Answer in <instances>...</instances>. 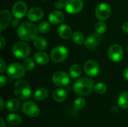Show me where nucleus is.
<instances>
[{
  "label": "nucleus",
  "mask_w": 128,
  "mask_h": 127,
  "mask_svg": "<svg viewBox=\"0 0 128 127\" xmlns=\"http://www.w3.org/2000/svg\"><path fill=\"white\" fill-rule=\"evenodd\" d=\"M38 31V28L34 24L24 22L19 25L16 34L20 39L24 41H32L37 37Z\"/></svg>",
  "instance_id": "obj_1"
},
{
  "label": "nucleus",
  "mask_w": 128,
  "mask_h": 127,
  "mask_svg": "<svg viewBox=\"0 0 128 127\" xmlns=\"http://www.w3.org/2000/svg\"><path fill=\"white\" fill-rule=\"evenodd\" d=\"M94 88V81L88 77H82L77 79L73 85L74 91L80 96L90 94Z\"/></svg>",
  "instance_id": "obj_2"
},
{
  "label": "nucleus",
  "mask_w": 128,
  "mask_h": 127,
  "mask_svg": "<svg viewBox=\"0 0 128 127\" xmlns=\"http://www.w3.org/2000/svg\"><path fill=\"white\" fill-rule=\"evenodd\" d=\"M14 95L20 100H28L31 97L32 91L30 84L26 80H18L14 85Z\"/></svg>",
  "instance_id": "obj_3"
},
{
  "label": "nucleus",
  "mask_w": 128,
  "mask_h": 127,
  "mask_svg": "<svg viewBox=\"0 0 128 127\" xmlns=\"http://www.w3.org/2000/svg\"><path fill=\"white\" fill-rule=\"evenodd\" d=\"M31 49L28 43L22 41L16 42L12 48L13 55L19 59H24L30 55Z\"/></svg>",
  "instance_id": "obj_4"
},
{
  "label": "nucleus",
  "mask_w": 128,
  "mask_h": 127,
  "mask_svg": "<svg viewBox=\"0 0 128 127\" xmlns=\"http://www.w3.org/2000/svg\"><path fill=\"white\" fill-rule=\"evenodd\" d=\"M7 74L12 79H19L25 76L26 69L22 64L17 62H13L8 67Z\"/></svg>",
  "instance_id": "obj_5"
},
{
  "label": "nucleus",
  "mask_w": 128,
  "mask_h": 127,
  "mask_svg": "<svg viewBox=\"0 0 128 127\" xmlns=\"http://www.w3.org/2000/svg\"><path fill=\"white\" fill-rule=\"evenodd\" d=\"M68 50L64 46H56L50 53V58L52 61L56 63L63 62L68 56Z\"/></svg>",
  "instance_id": "obj_6"
},
{
  "label": "nucleus",
  "mask_w": 128,
  "mask_h": 127,
  "mask_svg": "<svg viewBox=\"0 0 128 127\" xmlns=\"http://www.w3.org/2000/svg\"><path fill=\"white\" fill-rule=\"evenodd\" d=\"M22 113L31 118H36L40 115V110L38 106L33 101L28 100L25 102L21 107Z\"/></svg>",
  "instance_id": "obj_7"
},
{
  "label": "nucleus",
  "mask_w": 128,
  "mask_h": 127,
  "mask_svg": "<svg viewBox=\"0 0 128 127\" xmlns=\"http://www.w3.org/2000/svg\"><path fill=\"white\" fill-rule=\"evenodd\" d=\"M70 77L64 71H57L52 76V83L57 87H66L70 83Z\"/></svg>",
  "instance_id": "obj_8"
},
{
  "label": "nucleus",
  "mask_w": 128,
  "mask_h": 127,
  "mask_svg": "<svg viewBox=\"0 0 128 127\" xmlns=\"http://www.w3.org/2000/svg\"><path fill=\"white\" fill-rule=\"evenodd\" d=\"M111 7L107 3H101L95 9V16L102 21L108 19L111 16Z\"/></svg>",
  "instance_id": "obj_9"
},
{
  "label": "nucleus",
  "mask_w": 128,
  "mask_h": 127,
  "mask_svg": "<svg viewBox=\"0 0 128 127\" xmlns=\"http://www.w3.org/2000/svg\"><path fill=\"white\" fill-rule=\"evenodd\" d=\"M124 55V51L122 47L118 44L112 45L108 49V56L110 59L113 62L120 61Z\"/></svg>",
  "instance_id": "obj_10"
},
{
  "label": "nucleus",
  "mask_w": 128,
  "mask_h": 127,
  "mask_svg": "<svg viewBox=\"0 0 128 127\" xmlns=\"http://www.w3.org/2000/svg\"><path fill=\"white\" fill-rule=\"evenodd\" d=\"M84 4L82 0H67L65 3V10L70 14L80 13L83 8Z\"/></svg>",
  "instance_id": "obj_11"
},
{
  "label": "nucleus",
  "mask_w": 128,
  "mask_h": 127,
  "mask_svg": "<svg viewBox=\"0 0 128 127\" xmlns=\"http://www.w3.org/2000/svg\"><path fill=\"white\" fill-rule=\"evenodd\" d=\"M28 13L27 4L24 1L16 2L12 7V14L14 18L22 19Z\"/></svg>",
  "instance_id": "obj_12"
},
{
  "label": "nucleus",
  "mask_w": 128,
  "mask_h": 127,
  "mask_svg": "<svg viewBox=\"0 0 128 127\" xmlns=\"http://www.w3.org/2000/svg\"><path fill=\"white\" fill-rule=\"evenodd\" d=\"M102 40V37L98 33H94L89 35L84 41V45L86 48L90 50L95 49Z\"/></svg>",
  "instance_id": "obj_13"
},
{
  "label": "nucleus",
  "mask_w": 128,
  "mask_h": 127,
  "mask_svg": "<svg viewBox=\"0 0 128 127\" xmlns=\"http://www.w3.org/2000/svg\"><path fill=\"white\" fill-rule=\"evenodd\" d=\"M84 71L86 75L93 77L98 75L100 73L99 64L94 60H88L85 62L83 66Z\"/></svg>",
  "instance_id": "obj_14"
},
{
  "label": "nucleus",
  "mask_w": 128,
  "mask_h": 127,
  "mask_svg": "<svg viewBox=\"0 0 128 127\" xmlns=\"http://www.w3.org/2000/svg\"><path fill=\"white\" fill-rule=\"evenodd\" d=\"M44 16L43 10L38 7H32L27 13V17L32 22H38L43 19Z\"/></svg>",
  "instance_id": "obj_15"
},
{
  "label": "nucleus",
  "mask_w": 128,
  "mask_h": 127,
  "mask_svg": "<svg viewBox=\"0 0 128 127\" xmlns=\"http://www.w3.org/2000/svg\"><path fill=\"white\" fill-rule=\"evenodd\" d=\"M64 13L60 10H52L48 16L49 22L52 25H58L62 23L64 20Z\"/></svg>",
  "instance_id": "obj_16"
},
{
  "label": "nucleus",
  "mask_w": 128,
  "mask_h": 127,
  "mask_svg": "<svg viewBox=\"0 0 128 127\" xmlns=\"http://www.w3.org/2000/svg\"><path fill=\"white\" fill-rule=\"evenodd\" d=\"M11 22V13L8 10L0 12V31H3Z\"/></svg>",
  "instance_id": "obj_17"
},
{
  "label": "nucleus",
  "mask_w": 128,
  "mask_h": 127,
  "mask_svg": "<svg viewBox=\"0 0 128 127\" xmlns=\"http://www.w3.org/2000/svg\"><path fill=\"white\" fill-rule=\"evenodd\" d=\"M57 32L58 34L59 35L60 37L64 40H68L73 35L72 34V29L70 27L66 24H62L60 25L58 28H57Z\"/></svg>",
  "instance_id": "obj_18"
},
{
  "label": "nucleus",
  "mask_w": 128,
  "mask_h": 127,
  "mask_svg": "<svg viewBox=\"0 0 128 127\" xmlns=\"http://www.w3.org/2000/svg\"><path fill=\"white\" fill-rule=\"evenodd\" d=\"M34 59L38 64H39L40 65H45V64H48L50 61V57H49L48 54L43 51L36 52L34 55Z\"/></svg>",
  "instance_id": "obj_19"
},
{
  "label": "nucleus",
  "mask_w": 128,
  "mask_h": 127,
  "mask_svg": "<svg viewBox=\"0 0 128 127\" xmlns=\"http://www.w3.org/2000/svg\"><path fill=\"white\" fill-rule=\"evenodd\" d=\"M67 97L68 93L63 88H58L55 90L52 93V99L56 102H63L66 100Z\"/></svg>",
  "instance_id": "obj_20"
},
{
  "label": "nucleus",
  "mask_w": 128,
  "mask_h": 127,
  "mask_svg": "<svg viewBox=\"0 0 128 127\" xmlns=\"http://www.w3.org/2000/svg\"><path fill=\"white\" fill-rule=\"evenodd\" d=\"M48 95H49L48 90L44 88H40L35 91L33 97L36 101H44L48 97Z\"/></svg>",
  "instance_id": "obj_21"
},
{
  "label": "nucleus",
  "mask_w": 128,
  "mask_h": 127,
  "mask_svg": "<svg viewBox=\"0 0 128 127\" xmlns=\"http://www.w3.org/2000/svg\"><path fill=\"white\" fill-rule=\"evenodd\" d=\"M6 121L11 126H19L22 123V118L20 115L16 113L9 114L6 118Z\"/></svg>",
  "instance_id": "obj_22"
},
{
  "label": "nucleus",
  "mask_w": 128,
  "mask_h": 127,
  "mask_svg": "<svg viewBox=\"0 0 128 127\" xmlns=\"http://www.w3.org/2000/svg\"><path fill=\"white\" fill-rule=\"evenodd\" d=\"M118 106L123 109H128V91H123L118 97Z\"/></svg>",
  "instance_id": "obj_23"
},
{
  "label": "nucleus",
  "mask_w": 128,
  "mask_h": 127,
  "mask_svg": "<svg viewBox=\"0 0 128 127\" xmlns=\"http://www.w3.org/2000/svg\"><path fill=\"white\" fill-rule=\"evenodd\" d=\"M34 46L38 50H45L47 48V41L42 37H37L34 40Z\"/></svg>",
  "instance_id": "obj_24"
},
{
  "label": "nucleus",
  "mask_w": 128,
  "mask_h": 127,
  "mask_svg": "<svg viewBox=\"0 0 128 127\" xmlns=\"http://www.w3.org/2000/svg\"><path fill=\"white\" fill-rule=\"evenodd\" d=\"M82 74V68L79 64H73L70 67L69 70V75L72 79H77L79 78Z\"/></svg>",
  "instance_id": "obj_25"
},
{
  "label": "nucleus",
  "mask_w": 128,
  "mask_h": 127,
  "mask_svg": "<svg viewBox=\"0 0 128 127\" xmlns=\"http://www.w3.org/2000/svg\"><path fill=\"white\" fill-rule=\"evenodd\" d=\"M20 106V101L16 99H10L6 103V109L10 112H16Z\"/></svg>",
  "instance_id": "obj_26"
},
{
  "label": "nucleus",
  "mask_w": 128,
  "mask_h": 127,
  "mask_svg": "<svg viewBox=\"0 0 128 127\" xmlns=\"http://www.w3.org/2000/svg\"><path fill=\"white\" fill-rule=\"evenodd\" d=\"M72 39L73 41L77 45H81L84 43V35L80 31H76L73 33Z\"/></svg>",
  "instance_id": "obj_27"
},
{
  "label": "nucleus",
  "mask_w": 128,
  "mask_h": 127,
  "mask_svg": "<svg viewBox=\"0 0 128 127\" xmlns=\"http://www.w3.org/2000/svg\"><path fill=\"white\" fill-rule=\"evenodd\" d=\"M22 65L25 67V69L28 71H31L32 70H34V67H35V64L34 61L31 58H26L23 59L22 61Z\"/></svg>",
  "instance_id": "obj_28"
},
{
  "label": "nucleus",
  "mask_w": 128,
  "mask_h": 127,
  "mask_svg": "<svg viewBox=\"0 0 128 127\" xmlns=\"http://www.w3.org/2000/svg\"><path fill=\"white\" fill-rule=\"evenodd\" d=\"M107 28V25L106 24V22H104L102 20H100L99 22H98L95 24V31L97 33L102 34L104 33H105V31H106Z\"/></svg>",
  "instance_id": "obj_29"
},
{
  "label": "nucleus",
  "mask_w": 128,
  "mask_h": 127,
  "mask_svg": "<svg viewBox=\"0 0 128 127\" xmlns=\"http://www.w3.org/2000/svg\"><path fill=\"white\" fill-rule=\"evenodd\" d=\"M94 90L98 94H104L107 91V86L103 82H98L96 85H94Z\"/></svg>",
  "instance_id": "obj_30"
},
{
  "label": "nucleus",
  "mask_w": 128,
  "mask_h": 127,
  "mask_svg": "<svg viewBox=\"0 0 128 127\" xmlns=\"http://www.w3.org/2000/svg\"><path fill=\"white\" fill-rule=\"evenodd\" d=\"M50 22H46V21H43L42 22H40L38 25V31L39 32L42 33V34H46L48 31H50Z\"/></svg>",
  "instance_id": "obj_31"
},
{
  "label": "nucleus",
  "mask_w": 128,
  "mask_h": 127,
  "mask_svg": "<svg viewBox=\"0 0 128 127\" xmlns=\"http://www.w3.org/2000/svg\"><path fill=\"white\" fill-rule=\"evenodd\" d=\"M86 100L82 97H78L74 103V107L76 110H81L86 106Z\"/></svg>",
  "instance_id": "obj_32"
},
{
  "label": "nucleus",
  "mask_w": 128,
  "mask_h": 127,
  "mask_svg": "<svg viewBox=\"0 0 128 127\" xmlns=\"http://www.w3.org/2000/svg\"><path fill=\"white\" fill-rule=\"evenodd\" d=\"M7 82H8V79H7L6 76H4L2 74L0 76V87L3 88L7 84Z\"/></svg>",
  "instance_id": "obj_33"
},
{
  "label": "nucleus",
  "mask_w": 128,
  "mask_h": 127,
  "mask_svg": "<svg viewBox=\"0 0 128 127\" xmlns=\"http://www.w3.org/2000/svg\"><path fill=\"white\" fill-rule=\"evenodd\" d=\"M55 7L58 9V10H61L62 8H64L65 7V3L63 2V1H59L58 0L56 3H55Z\"/></svg>",
  "instance_id": "obj_34"
},
{
  "label": "nucleus",
  "mask_w": 128,
  "mask_h": 127,
  "mask_svg": "<svg viewBox=\"0 0 128 127\" xmlns=\"http://www.w3.org/2000/svg\"><path fill=\"white\" fill-rule=\"evenodd\" d=\"M0 63H1V67H0V72L2 73L4 71V70L6 69V64H5V62L4 61V60L2 59V58H1L0 59Z\"/></svg>",
  "instance_id": "obj_35"
},
{
  "label": "nucleus",
  "mask_w": 128,
  "mask_h": 127,
  "mask_svg": "<svg viewBox=\"0 0 128 127\" xmlns=\"http://www.w3.org/2000/svg\"><path fill=\"white\" fill-rule=\"evenodd\" d=\"M0 48H1V49H2L4 47V46H5V44H6V41H5V40H4V37L2 36V35H1L0 36Z\"/></svg>",
  "instance_id": "obj_36"
},
{
  "label": "nucleus",
  "mask_w": 128,
  "mask_h": 127,
  "mask_svg": "<svg viewBox=\"0 0 128 127\" xmlns=\"http://www.w3.org/2000/svg\"><path fill=\"white\" fill-rule=\"evenodd\" d=\"M11 25L14 27V28H16V27H19V19H14L12 21H11Z\"/></svg>",
  "instance_id": "obj_37"
},
{
  "label": "nucleus",
  "mask_w": 128,
  "mask_h": 127,
  "mask_svg": "<svg viewBox=\"0 0 128 127\" xmlns=\"http://www.w3.org/2000/svg\"><path fill=\"white\" fill-rule=\"evenodd\" d=\"M122 30L124 32H126L128 33V22H124L122 25Z\"/></svg>",
  "instance_id": "obj_38"
},
{
  "label": "nucleus",
  "mask_w": 128,
  "mask_h": 127,
  "mask_svg": "<svg viewBox=\"0 0 128 127\" xmlns=\"http://www.w3.org/2000/svg\"><path fill=\"white\" fill-rule=\"evenodd\" d=\"M123 76H124V78L126 80H128V67L124 70V73H123Z\"/></svg>",
  "instance_id": "obj_39"
},
{
  "label": "nucleus",
  "mask_w": 128,
  "mask_h": 127,
  "mask_svg": "<svg viewBox=\"0 0 128 127\" xmlns=\"http://www.w3.org/2000/svg\"><path fill=\"white\" fill-rule=\"evenodd\" d=\"M0 103H1V112H2L4 109V102L2 98L0 99Z\"/></svg>",
  "instance_id": "obj_40"
},
{
  "label": "nucleus",
  "mask_w": 128,
  "mask_h": 127,
  "mask_svg": "<svg viewBox=\"0 0 128 127\" xmlns=\"http://www.w3.org/2000/svg\"><path fill=\"white\" fill-rule=\"evenodd\" d=\"M0 120H1V127H5V123H4V119L2 118H1Z\"/></svg>",
  "instance_id": "obj_41"
},
{
  "label": "nucleus",
  "mask_w": 128,
  "mask_h": 127,
  "mask_svg": "<svg viewBox=\"0 0 128 127\" xmlns=\"http://www.w3.org/2000/svg\"><path fill=\"white\" fill-rule=\"evenodd\" d=\"M59 1H65V0H59Z\"/></svg>",
  "instance_id": "obj_42"
},
{
  "label": "nucleus",
  "mask_w": 128,
  "mask_h": 127,
  "mask_svg": "<svg viewBox=\"0 0 128 127\" xmlns=\"http://www.w3.org/2000/svg\"></svg>",
  "instance_id": "obj_43"
},
{
  "label": "nucleus",
  "mask_w": 128,
  "mask_h": 127,
  "mask_svg": "<svg viewBox=\"0 0 128 127\" xmlns=\"http://www.w3.org/2000/svg\"><path fill=\"white\" fill-rule=\"evenodd\" d=\"M42 1H46V0H42Z\"/></svg>",
  "instance_id": "obj_44"
}]
</instances>
